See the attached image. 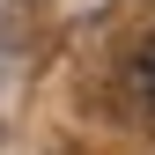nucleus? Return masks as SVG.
<instances>
[{
    "mask_svg": "<svg viewBox=\"0 0 155 155\" xmlns=\"http://www.w3.org/2000/svg\"><path fill=\"white\" fill-rule=\"evenodd\" d=\"M148 96H155V52H148Z\"/></svg>",
    "mask_w": 155,
    "mask_h": 155,
    "instance_id": "nucleus-1",
    "label": "nucleus"
}]
</instances>
